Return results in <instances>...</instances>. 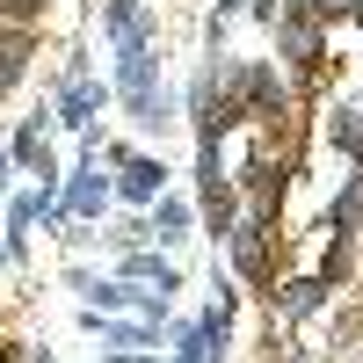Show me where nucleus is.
<instances>
[{
  "mask_svg": "<svg viewBox=\"0 0 363 363\" xmlns=\"http://www.w3.org/2000/svg\"><path fill=\"white\" fill-rule=\"evenodd\" d=\"M102 29L116 37V51L153 44V22H145V8H138V0H109V8H102Z\"/></svg>",
  "mask_w": 363,
  "mask_h": 363,
  "instance_id": "2",
  "label": "nucleus"
},
{
  "mask_svg": "<svg viewBox=\"0 0 363 363\" xmlns=\"http://www.w3.org/2000/svg\"><path fill=\"white\" fill-rule=\"evenodd\" d=\"M182 233H189V203L160 196V240H182Z\"/></svg>",
  "mask_w": 363,
  "mask_h": 363,
  "instance_id": "12",
  "label": "nucleus"
},
{
  "mask_svg": "<svg viewBox=\"0 0 363 363\" xmlns=\"http://www.w3.org/2000/svg\"><path fill=\"white\" fill-rule=\"evenodd\" d=\"M255 15H262V22H277V15H284V0H255Z\"/></svg>",
  "mask_w": 363,
  "mask_h": 363,
  "instance_id": "15",
  "label": "nucleus"
},
{
  "mask_svg": "<svg viewBox=\"0 0 363 363\" xmlns=\"http://www.w3.org/2000/svg\"><path fill=\"white\" fill-rule=\"evenodd\" d=\"M95 102H102V87H95V80H73L58 109H66V124H73V131H87V124H95Z\"/></svg>",
  "mask_w": 363,
  "mask_h": 363,
  "instance_id": "7",
  "label": "nucleus"
},
{
  "mask_svg": "<svg viewBox=\"0 0 363 363\" xmlns=\"http://www.w3.org/2000/svg\"><path fill=\"white\" fill-rule=\"evenodd\" d=\"M277 37H284V51L291 58H306V66H313V58H320V29H313V15H277Z\"/></svg>",
  "mask_w": 363,
  "mask_h": 363,
  "instance_id": "4",
  "label": "nucleus"
},
{
  "mask_svg": "<svg viewBox=\"0 0 363 363\" xmlns=\"http://www.w3.org/2000/svg\"><path fill=\"white\" fill-rule=\"evenodd\" d=\"M320 291H327V277H291L284 298H277V313H284V320H306V313L320 306Z\"/></svg>",
  "mask_w": 363,
  "mask_h": 363,
  "instance_id": "6",
  "label": "nucleus"
},
{
  "mask_svg": "<svg viewBox=\"0 0 363 363\" xmlns=\"http://www.w3.org/2000/svg\"><path fill=\"white\" fill-rule=\"evenodd\" d=\"M116 95L131 102L138 124H160V116H167V87H160V58H153V44L116 51Z\"/></svg>",
  "mask_w": 363,
  "mask_h": 363,
  "instance_id": "1",
  "label": "nucleus"
},
{
  "mask_svg": "<svg viewBox=\"0 0 363 363\" xmlns=\"http://www.w3.org/2000/svg\"><path fill=\"white\" fill-rule=\"evenodd\" d=\"M327 131H335V145L363 167V109H335V124H327Z\"/></svg>",
  "mask_w": 363,
  "mask_h": 363,
  "instance_id": "9",
  "label": "nucleus"
},
{
  "mask_svg": "<svg viewBox=\"0 0 363 363\" xmlns=\"http://www.w3.org/2000/svg\"><path fill=\"white\" fill-rule=\"evenodd\" d=\"M0 247H8V233H0Z\"/></svg>",
  "mask_w": 363,
  "mask_h": 363,
  "instance_id": "18",
  "label": "nucleus"
},
{
  "mask_svg": "<svg viewBox=\"0 0 363 363\" xmlns=\"http://www.w3.org/2000/svg\"><path fill=\"white\" fill-rule=\"evenodd\" d=\"M124 277H138V284H160V291H174V269H167L160 255H131V262H124Z\"/></svg>",
  "mask_w": 363,
  "mask_h": 363,
  "instance_id": "10",
  "label": "nucleus"
},
{
  "mask_svg": "<svg viewBox=\"0 0 363 363\" xmlns=\"http://www.w3.org/2000/svg\"><path fill=\"white\" fill-rule=\"evenodd\" d=\"M306 8H313L320 22H356V8H363V0H306Z\"/></svg>",
  "mask_w": 363,
  "mask_h": 363,
  "instance_id": "13",
  "label": "nucleus"
},
{
  "mask_svg": "<svg viewBox=\"0 0 363 363\" xmlns=\"http://www.w3.org/2000/svg\"><path fill=\"white\" fill-rule=\"evenodd\" d=\"M225 8H240V0H218V15H225Z\"/></svg>",
  "mask_w": 363,
  "mask_h": 363,
  "instance_id": "16",
  "label": "nucleus"
},
{
  "mask_svg": "<svg viewBox=\"0 0 363 363\" xmlns=\"http://www.w3.org/2000/svg\"><path fill=\"white\" fill-rule=\"evenodd\" d=\"M284 363H306V356H284Z\"/></svg>",
  "mask_w": 363,
  "mask_h": 363,
  "instance_id": "17",
  "label": "nucleus"
},
{
  "mask_svg": "<svg viewBox=\"0 0 363 363\" xmlns=\"http://www.w3.org/2000/svg\"><path fill=\"white\" fill-rule=\"evenodd\" d=\"M116 160H124V182H116V189H124L131 203H153L160 196V182H167L160 160H145V153H116Z\"/></svg>",
  "mask_w": 363,
  "mask_h": 363,
  "instance_id": "3",
  "label": "nucleus"
},
{
  "mask_svg": "<svg viewBox=\"0 0 363 363\" xmlns=\"http://www.w3.org/2000/svg\"><path fill=\"white\" fill-rule=\"evenodd\" d=\"M356 218H363V174H349V189L335 196V218H327V225H342V233H349Z\"/></svg>",
  "mask_w": 363,
  "mask_h": 363,
  "instance_id": "11",
  "label": "nucleus"
},
{
  "mask_svg": "<svg viewBox=\"0 0 363 363\" xmlns=\"http://www.w3.org/2000/svg\"><path fill=\"white\" fill-rule=\"evenodd\" d=\"M15 160H22L29 174H44V182H51V153H44V124H22V138H15Z\"/></svg>",
  "mask_w": 363,
  "mask_h": 363,
  "instance_id": "8",
  "label": "nucleus"
},
{
  "mask_svg": "<svg viewBox=\"0 0 363 363\" xmlns=\"http://www.w3.org/2000/svg\"><path fill=\"white\" fill-rule=\"evenodd\" d=\"M102 211V174L87 167V174H73V189H66V203H58V218H95Z\"/></svg>",
  "mask_w": 363,
  "mask_h": 363,
  "instance_id": "5",
  "label": "nucleus"
},
{
  "mask_svg": "<svg viewBox=\"0 0 363 363\" xmlns=\"http://www.w3.org/2000/svg\"><path fill=\"white\" fill-rule=\"evenodd\" d=\"M102 335L124 342V349H145V342H153V327H102Z\"/></svg>",
  "mask_w": 363,
  "mask_h": 363,
  "instance_id": "14",
  "label": "nucleus"
}]
</instances>
